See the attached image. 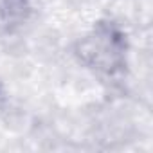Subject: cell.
Here are the masks:
<instances>
[{"label": "cell", "instance_id": "cell-1", "mask_svg": "<svg viewBox=\"0 0 153 153\" xmlns=\"http://www.w3.org/2000/svg\"><path fill=\"white\" fill-rule=\"evenodd\" d=\"M128 40L114 22H97L83 38L74 43V56L83 67L103 74L117 76L126 67Z\"/></svg>", "mask_w": 153, "mask_h": 153}, {"label": "cell", "instance_id": "cell-2", "mask_svg": "<svg viewBox=\"0 0 153 153\" xmlns=\"http://www.w3.org/2000/svg\"><path fill=\"white\" fill-rule=\"evenodd\" d=\"M38 0H0V25L7 33L22 29L36 15Z\"/></svg>", "mask_w": 153, "mask_h": 153}, {"label": "cell", "instance_id": "cell-3", "mask_svg": "<svg viewBox=\"0 0 153 153\" xmlns=\"http://www.w3.org/2000/svg\"><path fill=\"white\" fill-rule=\"evenodd\" d=\"M2 99H4V92H2V87H0V103H2Z\"/></svg>", "mask_w": 153, "mask_h": 153}]
</instances>
